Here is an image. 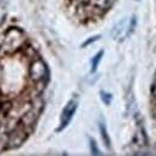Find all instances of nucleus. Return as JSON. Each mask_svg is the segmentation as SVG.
<instances>
[{
  "label": "nucleus",
  "mask_w": 156,
  "mask_h": 156,
  "mask_svg": "<svg viewBox=\"0 0 156 156\" xmlns=\"http://www.w3.org/2000/svg\"><path fill=\"white\" fill-rule=\"evenodd\" d=\"M135 25H136V17L135 16L131 19H129V18L121 19L113 28V31H112L113 39L114 40H123L125 37H127L131 34V31L135 29Z\"/></svg>",
  "instance_id": "obj_1"
},
{
  "label": "nucleus",
  "mask_w": 156,
  "mask_h": 156,
  "mask_svg": "<svg viewBox=\"0 0 156 156\" xmlns=\"http://www.w3.org/2000/svg\"><path fill=\"white\" fill-rule=\"evenodd\" d=\"M24 40L23 33L19 29H11L7 34H6V39H5V48L7 49V52H12L16 51L18 47H20L22 42Z\"/></svg>",
  "instance_id": "obj_2"
},
{
  "label": "nucleus",
  "mask_w": 156,
  "mask_h": 156,
  "mask_svg": "<svg viewBox=\"0 0 156 156\" xmlns=\"http://www.w3.org/2000/svg\"><path fill=\"white\" fill-rule=\"evenodd\" d=\"M77 101L75 100H71L66 106L65 108L63 109V113H61V117H60V126L58 129V131H61L64 130L71 121V119L73 118L75 113H76V109H77Z\"/></svg>",
  "instance_id": "obj_3"
},
{
  "label": "nucleus",
  "mask_w": 156,
  "mask_h": 156,
  "mask_svg": "<svg viewBox=\"0 0 156 156\" xmlns=\"http://www.w3.org/2000/svg\"><path fill=\"white\" fill-rule=\"evenodd\" d=\"M30 75L34 80H41L43 79L45 76L47 75V67L45 65V63L42 60H37L35 63H33L31 69H30Z\"/></svg>",
  "instance_id": "obj_4"
},
{
  "label": "nucleus",
  "mask_w": 156,
  "mask_h": 156,
  "mask_svg": "<svg viewBox=\"0 0 156 156\" xmlns=\"http://www.w3.org/2000/svg\"><path fill=\"white\" fill-rule=\"evenodd\" d=\"M98 127H100V133H101V137H102V141H103L106 148H107V149H111V138H109V136H108L106 125H105L103 123H100Z\"/></svg>",
  "instance_id": "obj_5"
},
{
  "label": "nucleus",
  "mask_w": 156,
  "mask_h": 156,
  "mask_svg": "<svg viewBox=\"0 0 156 156\" xmlns=\"http://www.w3.org/2000/svg\"><path fill=\"white\" fill-rule=\"evenodd\" d=\"M102 55H103V51H100L92 59H91V72H95L97 70V66L100 64V60L102 59Z\"/></svg>",
  "instance_id": "obj_6"
},
{
  "label": "nucleus",
  "mask_w": 156,
  "mask_h": 156,
  "mask_svg": "<svg viewBox=\"0 0 156 156\" xmlns=\"http://www.w3.org/2000/svg\"><path fill=\"white\" fill-rule=\"evenodd\" d=\"M112 2H113V0H92V4H94L96 7L102 8V10L108 8Z\"/></svg>",
  "instance_id": "obj_7"
},
{
  "label": "nucleus",
  "mask_w": 156,
  "mask_h": 156,
  "mask_svg": "<svg viewBox=\"0 0 156 156\" xmlns=\"http://www.w3.org/2000/svg\"><path fill=\"white\" fill-rule=\"evenodd\" d=\"M101 98H102V101L106 103V105H109L111 103V101H112V94H109V92H106V91H101Z\"/></svg>",
  "instance_id": "obj_8"
},
{
  "label": "nucleus",
  "mask_w": 156,
  "mask_h": 156,
  "mask_svg": "<svg viewBox=\"0 0 156 156\" xmlns=\"http://www.w3.org/2000/svg\"><path fill=\"white\" fill-rule=\"evenodd\" d=\"M90 149H91V153L94 155H100L101 154L100 150H98V148H97V145H96V142L94 139H90Z\"/></svg>",
  "instance_id": "obj_9"
},
{
  "label": "nucleus",
  "mask_w": 156,
  "mask_h": 156,
  "mask_svg": "<svg viewBox=\"0 0 156 156\" xmlns=\"http://www.w3.org/2000/svg\"><path fill=\"white\" fill-rule=\"evenodd\" d=\"M100 39V36L98 35H96V36H94V37H91V39H88L83 45H82V47H86L88 45H90V43H92V42H95V41H97Z\"/></svg>",
  "instance_id": "obj_10"
}]
</instances>
